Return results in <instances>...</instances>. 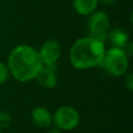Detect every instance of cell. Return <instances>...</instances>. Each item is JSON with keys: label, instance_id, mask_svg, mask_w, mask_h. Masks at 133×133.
Returning <instances> with one entry per match:
<instances>
[{"label": "cell", "instance_id": "1", "mask_svg": "<svg viewBox=\"0 0 133 133\" xmlns=\"http://www.w3.org/2000/svg\"><path fill=\"white\" fill-rule=\"evenodd\" d=\"M9 74L20 82H27L34 79L43 68L38 51L28 45L15 47L7 59Z\"/></svg>", "mask_w": 133, "mask_h": 133}, {"label": "cell", "instance_id": "2", "mask_svg": "<svg viewBox=\"0 0 133 133\" xmlns=\"http://www.w3.org/2000/svg\"><path fill=\"white\" fill-rule=\"evenodd\" d=\"M105 45L91 36L78 38L70 49V61L75 69L88 70L102 63Z\"/></svg>", "mask_w": 133, "mask_h": 133}, {"label": "cell", "instance_id": "3", "mask_svg": "<svg viewBox=\"0 0 133 133\" xmlns=\"http://www.w3.org/2000/svg\"><path fill=\"white\" fill-rule=\"evenodd\" d=\"M107 73L114 77H121L127 73L129 66V56L125 49L112 47L105 50L102 63Z\"/></svg>", "mask_w": 133, "mask_h": 133}, {"label": "cell", "instance_id": "4", "mask_svg": "<svg viewBox=\"0 0 133 133\" xmlns=\"http://www.w3.org/2000/svg\"><path fill=\"white\" fill-rule=\"evenodd\" d=\"M109 17L104 11H94L89 15L87 21V27L89 31V36L100 41L105 42L108 36V28H109Z\"/></svg>", "mask_w": 133, "mask_h": 133}, {"label": "cell", "instance_id": "5", "mask_svg": "<svg viewBox=\"0 0 133 133\" xmlns=\"http://www.w3.org/2000/svg\"><path fill=\"white\" fill-rule=\"evenodd\" d=\"M53 122L58 129L70 131L79 125L80 115L75 108L71 106H61L55 111Z\"/></svg>", "mask_w": 133, "mask_h": 133}, {"label": "cell", "instance_id": "6", "mask_svg": "<svg viewBox=\"0 0 133 133\" xmlns=\"http://www.w3.org/2000/svg\"><path fill=\"white\" fill-rule=\"evenodd\" d=\"M60 45L57 41L48 39L44 42L38 51L43 65L45 64L46 66H54L55 62L60 56Z\"/></svg>", "mask_w": 133, "mask_h": 133}, {"label": "cell", "instance_id": "7", "mask_svg": "<svg viewBox=\"0 0 133 133\" xmlns=\"http://www.w3.org/2000/svg\"><path fill=\"white\" fill-rule=\"evenodd\" d=\"M36 81L44 87L53 88L57 84V77L53 70V66H44L39 70L35 77Z\"/></svg>", "mask_w": 133, "mask_h": 133}, {"label": "cell", "instance_id": "8", "mask_svg": "<svg viewBox=\"0 0 133 133\" xmlns=\"http://www.w3.org/2000/svg\"><path fill=\"white\" fill-rule=\"evenodd\" d=\"M31 117L33 123L41 128H48L53 122V116L44 107H35L31 112Z\"/></svg>", "mask_w": 133, "mask_h": 133}, {"label": "cell", "instance_id": "9", "mask_svg": "<svg viewBox=\"0 0 133 133\" xmlns=\"http://www.w3.org/2000/svg\"><path fill=\"white\" fill-rule=\"evenodd\" d=\"M112 44L113 47L116 48H126L129 42V34L126 30L122 28H114L113 30L110 31V33L107 36Z\"/></svg>", "mask_w": 133, "mask_h": 133}, {"label": "cell", "instance_id": "10", "mask_svg": "<svg viewBox=\"0 0 133 133\" xmlns=\"http://www.w3.org/2000/svg\"><path fill=\"white\" fill-rule=\"evenodd\" d=\"M98 3L99 0H73L75 10L81 16H89L92 14L97 8Z\"/></svg>", "mask_w": 133, "mask_h": 133}, {"label": "cell", "instance_id": "11", "mask_svg": "<svg viewBox=\"0 0 133 133\" xmlns=\"http://www.w3.org/2000/svg\"><path fill=\"white\" fill-rule=\"evenodd\" d=\"M11 124V115L6 111L0 112V129H6Z\"/></svg>", "mask_w": 133, "mask_h": 133}, {"label": "cell", "instance_id": "12", "mask_svg": "<svg viewBox=\"0 0 133 133\" xmlns=\"http://www.w3.org/2000/svg\"><path fill=\"white\" fill-rule=\"evenodd\" d=\"M9 76V71L7 65H5L3 62L0 61V84H3Z\"/></svg>", "mask_w": 133, "mask_h": 133}, {"label": "cell", "instance_id": "13", "mask_svg": "<svg viewBox=\"0 0 133 133\" xmlns=\"http://www.w3.org/2000/svg\"><path fill=\"white\" fill-rule=\"evenodd\" d=\"M125 82H126L127 88H128L130 91H132V90H133V75H132L131 73L127 75V77H126V79H125Z\"/></svg>", "mask_w": 133, "mask_h": 133}, {"label": "cell", "instance_id": "14", "mask_svg": "<svg viewBox=\"0 0 133 133\" xmlns=\"http://www.w3.org/2000/svg\"><path fill=\"white\" fill-rule=\"evenodd\" d=\"M101 3H103V4H105V5H111V4H113L116 0H99Z\"/></svg>", "mask_w": 133, "mask_h": 133}, {"label": "cell", "instance_id": "15", "mask_svg": "<svg viewBox=\"0 0 133 133\" xmlns=\"http://www.w3.org/2000/svg\"><path fill=\"white\" fill-rule=\"evenodd\" d=\"M48 133H60V131H59V129H57V128H53V129H50Z\"/></svg>", "mask_w": 133, "mask_h": 133}, {"label": "cell", "instance_id": "16", "mask_svg": "<svg viewBox=\"0 0 133 133\" xmlns=\"http://www.w3.org/2000/svg\"><path fill=\"white\" fill-rule=\"evenodd\" d=\"M0 133H1V129H0Z\"/></svg>", "mask_w": 133, "mask_h": 133}]
</instances>
